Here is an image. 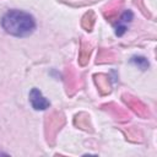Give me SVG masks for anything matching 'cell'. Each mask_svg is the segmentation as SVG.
<instances>
[{"mask_svg":"<svg viewBox=\"0 0 157 157\" xmlns=\"http://www.w3.org/2000/svg\"><path fill=\"white\" fill-rule=\"evenodd\" d=\"M1 27L4 31L15 37H28L31 36L36 27L34 17L22 10H9L1 18Z\"/></svg>","mask_w":157,"mask_h":157,"instance_id":"1","label":"cell"},{"mask_svg":"<svg viewBox=\"0 0 157 157\" xmlns=\"http://www.w3.org/2000/svg\"><path fill=\"white\" fill-rule=\"evenodd\" d=\"M132 18H134L132 11H131V10H126V11H124V13L120 16L118 23H119V25H125V23H128V22H131Z\"/></svg>","mask_w":157,"mask_h":157,"instance_id":"4","label":"cell"},{"mask_svg":"<svg viewBox=\"0 0 157 157\" xmlns=\"http://www.w3.org/2000/svg\"><path fill=\"white\" fill-rule=\"evenodd\" d=\"M29 102L36 110H45L49 108L50 102L42 94L38 88H32L29 92Z\"/></svg>","mask_w":157,"mask_h":157,"instance_id":"2","label":"cell"},{"mask_svg":"<svg viewBox=\"0 0 157 157\" xmlns=\"http://www.w3.org/2000/svg\"><path fill=\"white\" fill-rule=\"evenodd\" d=\"M130 63H132L134 65H136L141 70H146L148 67V65H150L148 60L145 56H132L130 59Z\"/></svg>","mask_w":157,"mask_h":157,"instance_id":"3","label":"cell"}]
</instances>
